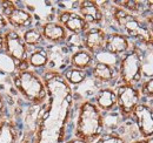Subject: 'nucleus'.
<instances>
[{"label":"nucleus","mask_w":153,"mask_h":143,"mask_svg":"<svg viewBox=\"0 0 153 143\" xmlns=\"http://www.w3.org/2000/svg\"><path fill=\"white\" fill-rule=\"evenodd\" d=\"M106 5L107 6H100V7L108 10L111 18L119 29L118 31L119 33L127 36L130 40L131 39L134 40L135 41L134 43L138 42L141 43L143 46L153 43L152 33L145 19L141 20L138 15L132 14L114 5V2L106 1Z\"/></svg>","instance_id":"nucleus-2"},{"label":"nucleus","mask_w":153,"mask_h":143,"mask_svg":"<svg viewBox=\"0 0 153 143\" xmlns=\"http://www.w3.org/2000/svg\"><path fill=\"white\" fill-rule=\"evenodd\" d=\"M135 127L138 129L140 139H151L153 137V110L146 103H140L134 109L131 115Z\"/></svg>","instance_id":"nucleus-9"},{"label":"nucleus","mask_w":153,"mask_h":143,"mask_svg":"<svg viewBox=\"0 0 153 143\" xmlns=\"http://www.w3.org/2000/svg\"><path fill=\"white\" fill-rule=\"evenodd\" d=\"M117 109L124 120H130L134 109L141 103V95L138 87L119 83L115 88Z\"/></svg>","instance_id":"nucleus-8"},{"label":"nucleus","mask_w":153,"mask_h":143,"mask_svg":"<svg viewBox=\"0 0 153 143\" xmlns=\"http://www.w3.org/2000/svg\"><path fill=\"white\" fill-rule=\"evenodd\" d=\"M0 51H4V32H0Z\"/></svg>","instance_id":"nucleus-31"},{"label":"nucleus","mask_w":153,"mask_h":143,"mask_svg":"<svg viewBox=\"0 0 153 143\" xmlns=\"http://www.w3.org/2000/svg\"><path fill=\"white\" fill-rule=\"evenodd\" d=\"M96 62V57L85 48H79L72 51L70 55V67L80 69V71H90Z\"/></svg>","instance_id":"nucleus-17"},{"label":"nucleus","mask_w":153,"mask_h":143,"mask_svg":"<svg viewBox=\"0 0 153 143\" xmlns=\"http://www.w3.org/2000/svg\"><path fill=\"white\" fill-rule=\"evenodd\" d=\"M61 74L64 76V79L66 80V82L71 87L72 86H79V85L84 83L85 80L88 76V73L87 72L76 69V68H72V67H67Z\"/></svg>","instance_id":"nucleus-21"},{"label":"nucleus","mask_w":153,"mask_h":143,"mask_svg":"<svg viewBox=\"0 0 153 143\" xmlns=\"http://www.w3.org/2000/svg\"><path fill=\"white\" fill-rule=\"evenodd\" d=\"M64 143H86V142L80 141V140H78V139H76V137H72V139H70V140H66Z\"/></svg>","instance_id":"nucleus-29"},{"label":"nucleus","mask_w":153,"mask_h":143,"mask_svg":"<svg viewBox=\"0 0 153 143\" xmlns=\"http://www.w3.org/2000/svg\"><path fill=\"white\" fill-rule=\"evenodd\" d=\"M38 28L42 35L44 41L50 42L52 45H65L70 36V33L58 21H46L39 25Z\"/></svg>","instance_id":"nucleus-12"},{"label":"nucleus","mask_w":153,"mask_h":143,"mask_svg":"<svg viewBox=\"0 0 153 143\" xmlns=\"http://www.w3.org/2000/svg\"><path fill=\"white\" fill-rule=\"evenodd\" d=\"M18 71L19 69L16 61L5 51H0V74L11 77Z\"/></svg>","instance_id":"nucleus-22"},{"label":"nucleus","mask_w":153,"mask_h":143,"mask_svg":"<svg viewBox=\"0 0 153 143\" xmlns=\"http://www.w3.org/2000/svg\"><path fill=\"white\" fill-rule=\"evenodd\" d=\"M78 13L88 24L90 27H100L105 21V14L98 1L84 0L78 2Z\"/></svg>","instance_id":"nucleus-13"},{"label":"nucleus","mask_w":153,"mask_h":143,"mask_svg":"<svg viewBox=\"0 0 153 143\" xmlns=\"http://www.w3.org/2000/svg\"><path fill=\"white\" fill-rule=\"evenodd\" d=\"M140 52H141L143 77L151 79V77H153V43L146 45L144 49L140 48Z\"/></svg>","instance_id":"nucleus-19"},{"label":"nucleus","mask_w":153,"mask_h":143,"mask_svg":"<svg viewBox=\"0 0 153 143\" xmlns=\"http://www.w3.org/2000/svg\"><path fill=\"white\" fill-rule=\"evenodd\" d=\"M0 12L5 17L8 27L16 31H26L34 27V15L28 10L18 6L14 1H0Z\"/></svg>","instance_id":"nucleus-7"},{"label":"nucleus","mask_w":153,"mask_h":143,"mask_svg":"<svg viewBox=\"0 0 153 143\" xmlns=\"http://www.w3.org/2000/svg\"><path fill=\"white\" fill-rule=\"evenodd\" d=\"M118 80L123 85L134 87H139L143 82L141 52L137 43H133L127 53L120 56L118 63Z\"/></svg>","instance_id":"nucleus-5"},{"label":"nucleus","mask_w":153,"mask_h":143,"mask_svg":"<svg viewBox=\"0 0 153 143\" xmlns=\"http://www.w3.org/2000/svg\"><path fill=\"white\" fill-rule=\"evenodd\" d=\"M7 28H8V24H7L5 17L2 15V13L0 12V32H4V31L7 29Z\"/></svg>","instance_id":"nucleus-26"},{"label":"nucleus","mask_w":153,"mask_h":143,"mask_svg":"<svg viewBox=\"0 0 153 143\" xmlns=\"http://www.w3.org/2000/svg\"><path fill=\"white\" fill-rule=\"evenodd\" d=\"M96 106L101 111L102 114L106 113H113L117 109V95H115V89L112 87H104L97 91L94 96Z\"/></svg>","instance_id":"nucleus-15"},{"label":"nucleus","mask_w":153,"mask_h":143,"mask_svg":"<svg viewBox=\"0 0 153 143\" xmlns=\"http://www.w3.org/2000/svg\"><path fill=\"white\" fill-rule=\"evenodd\" d=\"M143 15H145L144 13H143ZM145 21L149 24V26H150V29H151V33H152V36H153V13H151V15L149 14V15H145Z\"/></svg>","instance_id":"nucleus-27"},{"label":"nucleus","mask_w":153,"mask_h":143,"mask_svg":"<svg viewBox=\"0 0 153 143\" xmlns=\"http://www.w3.org/2000/svg\"><path fill=\"white\" fill-rule=\"evenodd\" d=\"M132 143H153V137L151 139H139V140H135Z\"/></svg>","instance_id":"nucleus-28"},{"label":"nucleus","mask_w":153,"mask_h":143,"mask_svg":"<svg viewBox=\"0 0 153 143\" xmlns=\"http://www.w3.org/2000/svg\"><path fill=\"white\" fill-rule=\"evenodd\" d=\"M57 21L65 27V29L73 35H81L88 28V24L82 19V17L74 11L65 10L60 11L57 15Z\"/></svg>","instance_id":"nucleus-11"},{"label":"nucleus","mask_w":153,"mask_h":143,"mask_svg":"<svg viewBox=\"0 0 153 143\" xmlns=\"http://www.w3.org/2000/svg\"><path fill=\"white\" fill-rule=\"evenodd\" d=\"M41 76L48 99L39 116L31 143H64L73 108V89L59 72L45 69Z\"/></svg>","instance_id":"nucleus-1"},{"label":"nucleus","mask_w":153,"mask_h":143,"mask_svg":"<svg viewBox=\"0 0 153 143\" xmlns=\"http://www.w3.org/2000/svg\"><path fill=\"white\" fill-rule=\"evenodd\" d=\"M146 4L149 5V10H151V13H153V1H147Z\"/></svg>","instance_id":"nucleus-32"},{"label":"nucleus","mask_w":153,"mask_h":143,"mask_svg":"<svg viewBox=\"0 0 153 143\" xmlns=\"http://www.w3.org/2000/svg\"><path fill=\"white\" fill-rule=\"evenodd\" d=\"M21 35H22V39H24L25 43L27 45V47L31 48V49L42 47V45H44V42H45L38 27L28 28V29L24 31V32L21 33Z\"/></svg>","instance_id":"nucleus-20"},{"label":"nucleus","mask_w":153,"mask_h":143,"mask_svg":"<svg viewBox=\"0 0 153 143\" xmlns=\"http://www.w3.org/2000/svg\"><path fill=\"white\" fill-rule=\"evenodd\" d=\"M48 61L50 59H48L47 49L44 47L31 49V52L28 54V66L33 71H38V69L45 71L48 67Z\"/></svg>","instance_id":"nucleus-18"},{"label":"nucleus","mask_w":153,"mask_h":143,"mask_svg":"<svg viewBox=\"0 0 153 143\" xmlns=\"http://www.w3.org/2000/svg\"><path fill=\"white\" fill-rule=\"evenodd\" d=\"M131 48H132V42L127 36L119 33L118 31L107 33L105 52L120 57L127 53Z\"/></svg>","instance_id":"nucleus-14"},{"label":"nucleus","mask_w":153,"mask_h":143,"mask_svg":"<svg viewBox=\"0 0 153 143\" xmlns=\"http://www.w3.org/2000/svg\"><path fill=\"white\" fill-rule=\"evenodd\" d=\"M32 142V135L31 136H25L21 141H20V143H31Z\"/></svg>","instance_id":"nucleus-30"},{"label":"nucleus","mask_w":153,"mask_h":143,"mask_svg":"<svg viewBox=\"0 0 153 143\" xmlns=\"http://www.w3.org/2000/svg\"><path fill=\"white\" fill-rule=\"evenodd\" d=\"M4 51L16 61L19 71L30 68L28 54L31 48L25 43L20 32L10 27L4 31Z\"/></svg>","instance_id":"nucleus-6"},{"label":"nucleus","mask_w":153,"mask_h":143,"mask_svg":"<svg viewBox=\"0 0 153 143\" xmlns=\"http://www.w3.org/2000/svg\"><path fill=\"white\" fill-rule=\"evenodd\" d=\"M105 133V115L93 101H84L78 108L74 137L93 143Z\"/></svg>","instance_id":"nucleus-3"},{"label":"nucleus","mask_w":153,"mask_h":143,"mask_svg":"<svg viewBox=\"0 0 153 143\" xmlns=\"http://www.w3.org/2000/svg\"><path fill=\"white\" fill-rule=\"evenodd\" d=\"M93 143H127L126 139L117 131H105Z\"/></svg>","instance_id":"nucleus-23"},{"label":"nucleus","mask_w":153,"mask_h":143,"mask_svg":"<svg viewBox=\"0 0 153 143\" xmlns=\"http://www.w3.org/2000/svg\"><path fill=\"white\" fill-rule=\"evenodd\" d=\"M7 114H8V107H7L6 96L0 90V122L5 121V119L7 117Z\"/></svg>","instance_id":"nucleus-25"},{"label":"nucleus","mask_w":153,"mask_h":143,"mask_svg":"<svg viewBox=\"0 0 153 143\" xmlns=\"http://www.w3.org/2000/svg\"><path fill=\"white\" fill-rule=\"evenodd\" d=\"M90 71H91L92 77L99 83L106 85V83L115 82L118 80V67L115 66L96 61Z\"/></svg>","instance_id":"nucleus-16"},{"label":"nucleus","mask_w":153,"mask_h":143,"mask_svg":"<svg viewBox=\"0 0 153 143\" xmlns=\"http://www.w3.org/2000/svg\"><path fill=\"white\" fill-rule=\"evenodd\" d=\"M138 88H139V91H140L141 99L144 97V99L153 100V77L143 81Z\"/></svg>","instance_id":"nucleus-24"},{"label":"nucleus","mask_w":153,"mask_h":143,"mask_svg":"<svg viewBox=\"0 0 153 143\" xmlns=\"http://www.w3.org/2000/svg\"><path fill=\"white\" fill-rule=\"evenodd\" d=\"M107 32L101 27H90L82 35V48L88 51L94 56L105 51Z\"/></svg>","instance_id":"nucleus-10"},{"label":"nucleus","mask_w":153,"mask_h":143,"mask_svg":"<svg viewBox=\"0 0 153 143\" xmlns=\"http://www.w3.org/2000/svg\"><path fill=\"white\" fill-rule=\"evenodd\" d=\"M14 89L20 96L33 106H44L48 99V91L42 76L31 68L18 71L10 77Z\"/></svg>","instance_id":"nucleus-4"}]
</instances>
